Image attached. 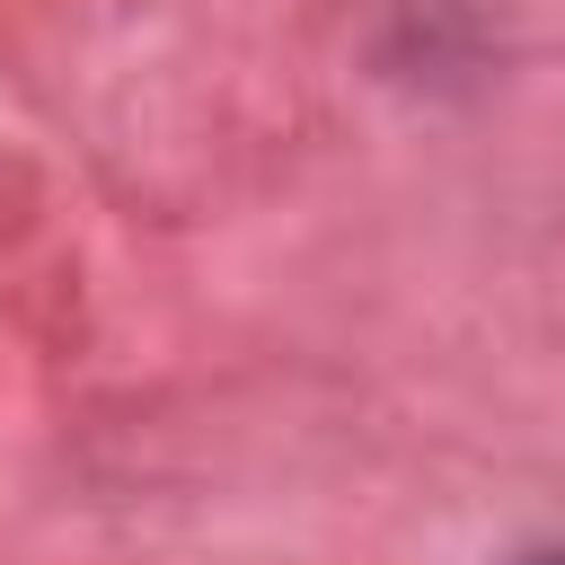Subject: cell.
Instances as JSON below:
<instances>
[{"label": "cell", "instance_id": "6da1fadb", "mask_svg": "<svg viewBox=\"0 0 565 565\" xmlns=\"http://www.w3.org/2000/svg\"><path fill=\"white\" fill-rule=\"evenodd\" d=\"M539 565H565V556H539Z\"/></svg>", "mask_w": 565, "mask_h": 565}]
</instances>
